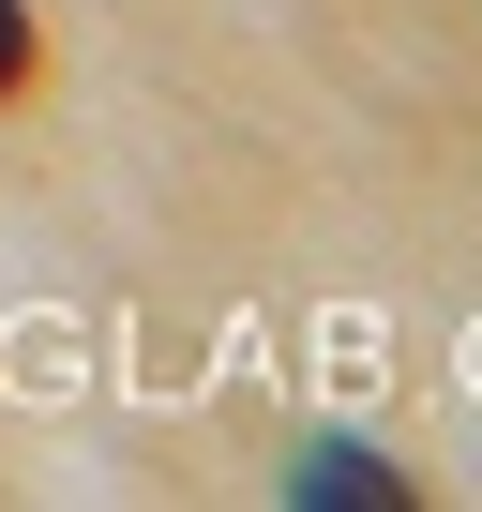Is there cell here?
Returning <instances> with one entry per match:
<instances>
[{
    "mask_svg": "<svg viewBox=\"0 0 482 512\" xmlns=\"http://www.w3.org/2000/svg\"><path fill=\"white\" fill-rule=\"evenodd\" d=\"M0 91H31V16L0 0Z\"/></svg>",
    "mask_w": 482,
    "mask_h": 512,
    "instance_id": "7a4b0ae2",
    "label": "cell"
},
{
    "mask_svg": "<svg viewBox=\"0 0 482 512\" xmlns=\"http://www.w3.org/2000/svg\"><path fill=\"white\" fill-rule=\"evenodd\" d=\"M302 497H407V467H392V452H317Z\"/></svg>",
    "mask_w": 482,
    "mask_h": 512,
    "instance_id": "6da1fadb",
    "label": "cell"
}]
</instances>
